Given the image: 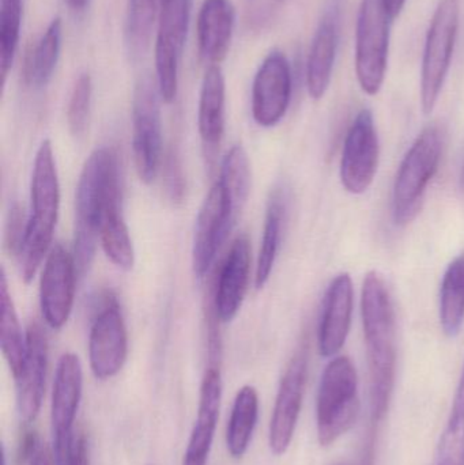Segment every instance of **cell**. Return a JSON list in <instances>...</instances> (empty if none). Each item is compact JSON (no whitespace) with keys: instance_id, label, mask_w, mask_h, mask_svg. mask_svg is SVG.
Instances as JSON below:
<instances>
[{"instance_id":"6da1fadb","label":"cell","mask_w":464,"mask_h":465,"mask_svg":"<svg viewBox=\"0 0 464 465\" xmlns=\"http://www.w3.org/2000/svg\"><path fill=\"white\" fill-rule=\"evenodd\" d=\"M361 319L370 374L372 423L386 417L397 379V316L391 292L378 271L365 275Z\"/></svg>"},{"instance_id":"7a4b0ae2","label":"cell","mask_w":464,"mask_h":465,"mask_svg":"<svg viewBox=\"0 0 464 465\" xmlns=\"http://www.w3.org/2000/svg\"><path fill=\"white\" fill-rule=\"evenodd\" d=\"M119 158L108 147L97 149L84 163L75 193L74 259L81 275L94 259L104 217L122 201Z\"/></svg>"},{"instance_id":"3957f363","label":"cell","mask_w":464,"mask_h":465,"mask_svg":"<svg viewBox=\"0 0 464 465\" xmlns=\"http://www.w3.org/2000/svg\"><path fill=\"white\" fill-rule=\"evenodd\" d=\"M32 214L26 221L24 242L19 251L22 275L29 283L44 257L48 256L60 207V185L51 142L38 147L30 184Z\"/></svg>"},{"instance_id":"277c9868","label":"cell","mask_w":464,"mask_h":465,"mask_svg":"<svg viewBox=\"0 0 464 465\" xmlns=\"http://www.w3.org/2000/svg\"><path fill=\"white\" fill-rule=\"evenodd\" d=\"M443 155V135L436 125L424 128L406 152L392 187V221L398 228L419 215L425 193L438 173Z\"/></svg>"},{"instance_id":"5b68a950","label":"cell","mask_w":464,"mask_h":465,"mask_svg":"<svg viewBox=\"0 0 464 465\" xmlns=\"http://www.w3.org/2000/svg\"><path fill=\"white\" fill-rule=\"evenodd\" d=\"M360 412L359 374L350 358H332L321 377L316 428L321 447H330L350 430Z\"/></svg>"},{"instance_id":"8992f818","label":"cell","mask_w":464,"mask_h":465,"mask_svg":"<svg viewBox=\"0 0 464 465\" xmlns=\"http://www.w3.org/2000/svg\"><path fill=\"white\" fill-rule=\"evenodd\" d=\"M460 0H440L425 38L421 68V106L430 114L438 105L451 68L459 30Z\"/></svg>"},{"instance_id":"52a82bcc","label":"cell","mask_w":464,"mask_h":465,"mask_svg":"<svg viewBox=\"0 0 464 465\" xmlns=\"http://www.w3.org/2000/svg\"><path fill=\"white\" fill-rule=\"evenodd\" d=\"M392 19L383 0H362L356 29V75L368 95H378L389 67Z\"/></svg>"},{"instance_id":"ba28073f","label":"cell","mask_w":464,"mask_h":465,"mask_svg":"<svg viewBox=\"0 0 464 465\" xmlns=\"http://www.w3.org/2000/svg\"><path fill=\"white\" fill-rule=\"evenodd\" d=\"M160 89L152 76L136 84L133 100V152L136 173L144 184L157 179L163 161Z\"/></svg>"},{"instance_id":"9c48e42d","label":"cell","mask_w":464,"mask_h":465,"mask_svg":"<svg viewBox=\"0 0 464 465\" xmlns=\"http://www.w3.org/2000/svg\"><path fill=\"white\" fill-rule=\"evenodd\" d=\"M84 391V371L78 355L65 352L57 362L51 401L54 458L56 465H68L73 453L74 423Z\"/></svg>"},{"instance_id":"30bf717a","label":"cell","mask_w":464,"mask_h":465,"mask_svg":"<svg viewBox=\"0 0 464 465\" xmlns=\"http://www.w3.org/2000/svg\"><path fill=\"white\" fill-rule=\"evenodd\" d=\"M193 0H161L157 38H155V71L161 98L166 104L176 100L179 89V67L187 38Z\"/></svg>"},{"instance_id":"8fae6325","label":"cell","mask_w":464,"mask_h":465,"mask_svg":"<svg viewBox=\"0 0 464 465\" xmlns=\"http://www.w3.org/2000/svg\"><path fill=\"white\" fill-rule=\"evenodd\" d=\"M380 163V141L370 109L354 117L343 142L340 177L351 195H362L372 187Z\"/></svg>"},{"instance_id":"7c38bea8","label":"cell","mask_w":464,"mask_h":465,"mask_svg":"<svg viewBox=\"0 0 464 465\" xmlns=\"http://www.w3.org/2000/svg\"><path fill=\"white\" fill-rule=\"evenodd\" d=\"M127 355L128 333L124 317L114 297H106L90 328V369L95 379L105 381L120 373Z\"/></svg>"},{"instance_id":"4fadbf2b","label":"cell","mask_w":464,"mask_h":465,"mask_svg":"<svg viewBox=\"0 0 464 465\" xmlns=\"http://www.w3.org/2000/svg\"><path fill=\"white\" fill-rule=\"evenodd\" d=\"M308 377V351L301 347L291 358L281 380L269 429V445L275 456L288 452L304 401Z\"/></svg>"},{"instance_id":"5bb4252c","label":"cell","mask_w":464,"mask_h":465,"mask_svg":"<svg viewBox=\"0 0 464 465\" xmlns=\"http://www.w3.org/2000/svg\"><path fill=\"white\" fill-rule=\"evenodd\" d=\"M236 220L228 193L220 180H217L207 193L196 218L193 267L198 278H203L212 267L217 252L220 251Z\"/></svg>"},{"instance_id":"9a60e30c","label":"cell","mask_w":464,"mask_h":465,"mask_svg":"<svg viewBox=\"0 0 464 465\" xmlns=\"http://www.w3.org/2000/svg\"><path fill=\"white\" fill-rule=\"evenodd\" d=\"M293 76L291 63L281 51L264 57L252 84V116L256 124L270 128L280 124L291 105Z\"/></svg>"},{"instance_id":"2e32d148","label":"cell","mask_w":464,"mask_h":465,"mask_svg":"<svg viewBox=\"0 0 464 465\" xmlns=\"http://www.w3.org/2000/svg\"><path fill=\"white\" fill-rule=\"evenodd\" d=\"M76 262L64 246L56 243L45 257L40 279V306L52 330H62L70 319L75 298Z\"/></svg>"},{"instance_id":"e0dca14e","label":"cell","mask_w":464,"mask_h":465,"mask_svg":"<svg viewBox=\"0 0 464 465\" xmlns=\"http://www.w3.org/2000/svg\"><path fill=\"white\" fill-rule=\"evenodd\" d=\"M354 311V287L350 273L341 272L330 282L321 306L318 349L321 357L334 358L348 341Z\"/></svg>"},{"instance_id":"ac0fdd59","label":"cell","mask_w":464,"mask_h":465,"mask_svg":"<svg viewBox=\"0 0 464 465\" xmlns=\"http://www.w3.org/2000/svg\"><path fill=\"white\" fill-rule=\"evenodd\" d=\"M48 371V339L35 322L26 331V360L16 382V407L26 425L35 422L43 406Z\"/></svg>"},{"instance_id":"d6986e66","label":"cell","mask_w":464,"mask_h":465,"mask_svg":"<svg viewBox=\"0 0 464 465\" xmlns=\"http://www.w3.org/2000/svg\"><path fill=\"white\" fill-rule=\"evenodd\" d=\"M251 273V245L247 235L233 241L218 276L214 292L215 313L221 322H229L237 316L247 294Z\"/></svg>"},{"instance_id":"ffe728a7","label":"cell","mask_w":464,"mask_h":465,"mask_svg":"<svg viewBox=\"0 0 464 465\" xmlns=\"http://www.w3.org/2000/svg\"><path fill=\"white\" fill-rule=\"evenodd\" d=\"M222 401V377L218 366H209L202 380L198 417L191 431L183 465H207Z\"/></svg>"},{"instance_id":"44dd1931","label":"cell","mask_w":464,"mask_h":465,"mask_svg":"<svg viewBox=\"0 0 464 465\" xmlns=\"http://www.w3.org/2000/svg\"><path fill=\"white\" fill-rule=\"evenodd\" d=\"M340 44V5L324 13L311 44L307 62V89L312 100H321L331 84Z\"/></svg>"},{"instance_id":"7402d4cb","label":"cell","mask_w":464,"mask_h":465,"mask_svg":"<svg viewBox=\"0 0 464 465\" xmlns=\"http://www.w3.org/2000/svg\"><path fill=\"white\" fill-rule=\"evenodd\" d=\"M236 11L231 0H203L196 21L199 52L212 64H220L231 48Z\"/></svg>"},{"instance_id":"603a6c76","label":"cell","mask_w":464,"mask_h":465,"mask_svg":"<svg viewBox=\"0 0 464 465\" xmlns=\"http://www.w3.org/2000/svg\"><path fill=\"white\" fill-rule=\"evenodd\" d=\"M225 76L218 64L204 73L199 97L198 127L207 158H214L225 133Z\"/></svg>"},{"instance_id":"cb8c5ba5","label":"cell","mask_w":464,"mask_h":465,"mask_svg":"<svg viewBox=\"0 0 464 465\" xmlns=\"http://www.w3.org/2000/svg\"><path fill=\"white\" fill-rule=\"evenodd\" d=\"M286 210H288V198L285 191L283 188H277L267 203L263 238H262L258 262H256V289H263L271 275L278 252H280L281 241H282Z\"/></svg>"},{"instance_id":"d4e9b609","label":"cell","mask_w":464,"mask_h":465,"mask_svg":"<svg viewBox=\"0 0 464 465\" xmlns=\"http://www.w3.org/2000/svg\"><path fill=\"white\" fill-rule=\"evenodd\" d=\"M259 418L258 391L245 385L237 392L226 429V450L240 460L248 452Z\"/></svg>"},{"instance_id":"484cf974","label":"cell","mask_w":464,"mask_h":465,"mask_svg":"<svg viewBox=\"0 0 464 465\" xmlns=\"http://www.w3.org/2000/svg\"><path fill=\"white\" fill-rule=\"evenodd\" d=\"M439 320L447 338H457L464 324V253L455 257L440 284Z\"/></svg>"},{"instance_id":"4316f807","label":"cell","mask_w":464,"mask_h":465,"mask_svg":"<svg viewBox=\"0 0 464 465\" xmlns=\"http://www.w3.org/2000/svg\"><path fill=\"white\" fill-rule=\"evenodd\" d=\"M62 48V21L54 18L25 57L24 76L29 86L40 89L51 81Z\"/></svg>"},{"instance_id":"83f0119b","label":"cell","mask_w":464,"mask_h":465,"mask_svg":"<svg viewBox=\"0 0 464 465\" xmlns=\"http://www.w3.org/2000/svg\"><path fill=\"white\" fill-rule=\"evenodd\" d=\"M0 303H2L0 344H2L3 357L7 362L11 374L16 380L21 376L25 360H26V336L22 333L18 314H16L13 298L8 292L5 272L2 273V282H0Z\"/></svg>"},{"instance_id":"f1b7e54d","label":"cell","mask_w":464,"mask_h":465,"mask_svg":"<svg viewBox=\"0 0 464 465\" xmlns=\"http://www.w3.org/2000/svg\"><path fill=\"white\" fill-rule=\"evenodd\" d=\"M100 241L106 257L116 267L125 271L133 267L135 252L120 204L112 207L104 217L100 228Z\"/></svg>"},{"instance_id":"f546056e","label":"cell","mask_w":464,"mask_h":465,"mask_svg":"<svg viewBox=\"0 0 464 465\" xmlns=\"http://www.w3.org/2000/svg\"><path fill=\"white\" fill-rule=\"evenodd\" d=\"M220 183L228 193L234 217H239L250 195L251 169L247 153L240 144L232 147L221 166Z\"/></svg>"},{"instance_id":"4dcf8cb0","label":"cell","mask_w":464,"mask_h":465,"mask_svg":"<svg viewBox=\"0 0 464 465\" xmlns=\"http://www.w3.org/2000/svg\"><path fill=\"white\" fill-rule=\"evenodd\" d=\"M438 465H464V365L451 414L439 444Z\"/></svg>"},{"instance_id":"1f68e13d","label":"cell","mask_w":464,"mask_h":465,"mask_svg":"<svg viewBox=\"0 0 464 465\" xmlns=\"http://www.w3.org/2000/svg\"><path fill=\"white\" fill-rule=\"evenodd\" d=\"M24 0H0V67L3 82L13 67L21 35Z\"/></svg>"},{"instance_id":"d6a6232c","label":"cell","mask_w":464,"mask_h":465,"mask_svg":"<svg viewBox=\"0 0 464 465\" xmlns=\"http://www.w3.org/2000/svg\"><path fill=\"white\" fill-rule=\"evenodd\" d=\"M157 10L158 0H130L127 33L133 52H143L149 46Z\"/></svg>"},{"instance_id":"836d02e7","label":"cell","mask_w":464,"mask_h":465,"mask_svg":"<svg viewBox=\"0 0 464 465\" xmlns=\"http://www.w3.org/2000/svg\"><path fill=\"white\" fill-rule=\"evenodd\" d=\"M93 84L89 74H81L74 84L68 104L67 120L71 134L81 138L89 125L90 106H92Z\"/></svg>"},{"instance_id":"e575fe53","label":"cell","mask_w":464,"mask_h":465,"mask_svg":"<svg viewBox=\"0 0 464 465\" xmlns=\"http://www.w3.org/2000/svg\"><path fill=\"white\" fill-rule=\"evenodd\" d=\"M165 187L169 198L173 202H182L184 198L185 183L182 163L176 153L169 152L165 163Z\"/></svg>"},{"instance_id":"d590c367","label":"cell","mask_w":464,"mask_h":465,"mask_svg":"<svg viewBox=\"0 0 464 465\" xmlns=\"http://www.w3.org/2000/svg\"><path fill=\"white\" fill-rule=\"evenodd\" d=\"M68 465H90L89 448H87L84 436H79L74 442L73 453H71Z\"/></svg>"},{"instance_id":"8d00e7d4","label":"cell","mask_w":464,"mask_h":465,"mask_svg":"<svg viewBox=\"0 0 464 465\" xmlns=\"http://www.w3.org/2000/svg\"><path fill=\"white\" fill-rule=\"evenodd\" d=\"M29 465H56L54 464V452H51L45 444H38L37 450L29 459Z\"/></svg>"},{"instance_id":"74e56055","label":"cell","mask_w":464,"mask_h":465,"mask_svg":"<svg viewBox=\"0 0 464 465\" xmlns=\"http://www.w3.org/2000/svg\"><path fill=\"white\" fill-rule=\"evenodd\" d=\"M373 459H375V436L370 433L367 440V445L364 447L360 465H373Z\"/></svg>"},{"instance_id":"f35d334b","label":"cell","mask_w":464,"mask_h":465,"mask_svg":"<svg viewBox=\"0 0 464 465\" xmlns=\"http://www.w3.org/2000/svg\"><path fill=\"white\" fill-rule=\"evenodd\" d=\"M406 2H408V0H383L387 14H389L392 21L400 15L403 8H405Z\"/></svg>"},{"instance_id":"ab89813d","label":"cell","mask_w":464,"mask_h":465,"mask_svg":"<svg viewBox=\"0 0 464 465\" xmlns=\"http://www.w3.org/2000/svg\"><path fill=\"white\" fill-rule=\"evenodd\" d=\"M65 2H67L68 7L74 11H84L87 5V0H65Z\"/></svg>"},{"instance_id":"60d3db41","label":"cell","mask_w":464,"mask_h":465,"mask_svg":"<svg viewBox=\"0 0 464 465\" xmlns=\"http://www.w3.org/2000/svg\"><path fill=\"white\" fill-rule=\"evenodd\" d=\"M460 187L464 188V163L462 166V173H460Z\"/></svg>"},{"instance_id":"b9f144b4","label":"cell","mask_w":464,"mask_h":465,"mask_svg":"<svg viewBox=\"0 0 464 465\" xmlns=\"http://www.w3.org/2000/svg\"><path fill=\"white\" fill-rule=\"evenodd\" d=\"M337 465H346V464H337Z\"/></svg>"}]
</instances>
